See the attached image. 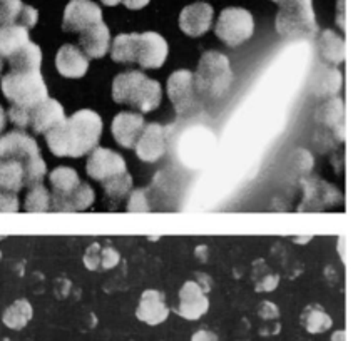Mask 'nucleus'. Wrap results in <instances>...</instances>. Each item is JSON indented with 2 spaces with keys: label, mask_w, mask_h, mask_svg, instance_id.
<instances>
[{
  "label": "nucleus",
  "mask_w": 363,
  "mask_h": 341,
  "mask_svg": "<svg viewBox=\"0 0 363 341\" xmlns=\"http://www.w3.org/2000/svg\"><path fill=\"white\" fill-rule=\"evenodd\" d=\"M101 134L102 119L99 114L91 109H82L45 133V141L54 156L76 159L96 149Z\"/></svg>",
  "instance_id": "1"
},
{
  "label": "nucleus",
  "mask_w": 363,
  "mask_h": 341,
  "mask_svg": "<svg viewBox=\"0 0 363 341\" xmlns=\"http://www.w3.org/2000/svg\"><path fill=\"white\" fill-rule=\"evenodd\" d=\"M113 99L139 112H151L160 107L162 99L161 84L139 71H128L116 76Z\"/></svg>",
  "instance_id": "2"
},
{
  "label": "nucleus",
  "mask_w": 363,
  "mask_h": 341,
  "mask_svg": "<svg viewBox=\"0 0 363 341\" xmlns=\"http://www.w3.org/2000/svg\"><path fill=\"white\" fill-rule=\"evenodd\" d=\"M194 76V87L199 96L218 99L230 89L233 82L231 62L225 54L208 50L201 55Z\"/></svg>",
  "instance_id": "3"
},
{
  "label": "nucleus",
  "mask_w": 363,
  "mask_h": 341,
  "mask_svg": "<svg viewBox=\"0 0 363 341\" xmlns=\"http://www.w3.org/2000/svg\"><path fill=\"white\" fill-rule=\"evenodd\" d=\"M277 32L286 39H311L318 34L311 0H278Z\"/></svg>",
  "instance_id": "4"
},
{
  "label": "nucleus",
  "mask_w": 363,
  "mask_h": 341,
  "mask_svg": "<svg viewBox=\"0 0 363 341\" xmlns=\"http://www.w3.org/2000/svg\"><path fill=\"white\" fill-rule=\"evenodd\" d=\"M2 91L12 106L29 111L49 97L40 71H11L2 77Z\"/></svg>",
  "instance_id": "5"
},
{
  "label": "nucleus",
  "mask_w": 363,
  "mask_h": 341,
  "mask_svg": "<svg viewBox=\"0 0 363 341\" xmlns=\"http://www.w3.org/2000/svg\"><path fill=\"white\" fill-rule=\"evenodd\" d=\"M0 157H12L26 162L30 169L39 172L40 176L48 174V166L40 156L35 139L26 134L22 129L11 130L0 138Z\"/></svg>",
  "instance_id": "6"
},
{
  "label": "nucleus",
  "mask_w": 363,
  "mask_h": 341,
  "mask_svg": "<svg viewBox=\"0 0 363 341\" xmlns=\"http://www.w3.org/2000/svg\"><path fill=\"white\" fill-rule=\"evenodd\" d=\"M216 37L230 47L250 40L255 32V18L246 9L228 7L220 13L215 26Z\"/></svg>",
  "instance_id": "7"
},
{
  "label": "nucleus",
  "mask_w": 363,
  "mask_h": 341,
  "mask_svg": "<svg viewBox=\"0 0 363 341\" xmlns=\"http://www.w3.org/2000/svg\"><path fill=\"white\" fill-rule=\"evenodd\" d=\"M167 94L179 116L189 114L196 109L199 101L196 87H194L193 72L181 69V71L171 74L167 79Z\"/></svg>",
  "instance_id": "8"
},
{
  "label": "nucleus",
  "mask_w": 363,
  "mask_h": 341,
  "mask_svg": "<svg viewBox=\"0 0 363 341\" xmlns=\"http://www.w3.org/2000/svg\"><path fill=\"white\" fill-rule=\"evenodd\" d=\"M167 42L164 37L156 32H144L136 34V47L134 59L143 69H160L166 62Z\"/></svg>",
  "instance_id": "9"
},
{
  "label": "nucleus",
  "mask_w": 363,
  "mask_h": 341,
  "mask_svg": "<svg viewBox=\"0 0 363 341\" xmlns=\"http://www.w3.org/2000/svg\"><path fill=\"white\" fill-rule=\"evenodd\" d=\"M102 22V11L92 0H71L64 11L62 29L81 34L87 27Z\"/></svg>",
  "instance_id": "10"
},
{
  "label": "nucleus",
  "mask_w": 363,
  "mask_h": 341,
  "mask_svg": "<svg viewBox=\"0 0 363 341\" xmlns=\"http://www.w3.org/2000/svg\"><path fill=\"white\" fill-rule=\"evenodd\" d=\"M86 171L92 179L102 183V181L109 179V177L125 172L128 171V166H125L124 157L121 154L111 151V149L97 146L91 151V156L87 159Z\"/></svg>",
  "instance_id": "11"
},
{
  "label": "nucleus",
  "mask_w": 363,
  "mask_h": 341,
  "mask_svg": "<svg viewBox=\"0 0 363 341\" xmlns=\"http://www.w3.org/2000/svg\"><path fill=\"white\" fill-rule=\"evenodd\" d=\"M166 128L161 124L151 123L144 125L141 135L136 142V154L144 162H156L164 156L167 147Z\"/></svg>",
  "instance_id": "12"
},
{
  "label": "nucleus",
  "mask_w": 363,
  "mask_h": 341,
  "mask_svg": "<svg viewBox=\"0 0 363 341\" xmlns=\"http://www.w3.org/2000/svg\"><path fill=\"white\" fill-rule=\"evenodd\" d=\"M209 310V300L204 289L196 281H188L183 284L179 291V305L176 313L184 320H199Z\"/></svg>",
  "instance_id": "13"
},
{
  "label": "nucleus",
  "mask_w": 363,
  "mask_h": 341,
  "mask_svg": "<svg viewBox=\"0 0 363 341\" xmlns=\"http://www.w3.org/2000/svg\"><path fill=\"white\" fill-rule=\"evenodd\" d=\"M213 7L206 2H196L184 7L179 16V27L186 35L201 37L211 29Z\"/></svg>",
  "instance_id": "14"
},
{
  "label": "nucleus",
  "mask_w": 363,
  "mask_h": 341,
  "mask_svg": "<svg viewBox=\"0 0 363 341\" xmlns=\"http://www.w3.org/2000/svg\"><path fill=\"white\" fill-rule=\"evenodd\" d=\"M167 316H169V308L166 305L164 293L157 289H146L136 310L138 320L149 326H156L164 323Z\"/></svg>",
  "instance_id": "15"
},
{
  "label": "nucleus",
  "mask_w": 363,
  "mask_h": 341,
  "mask_svg": "<svg viewBox=\"0 0 363 341\" xmlns=\"http://www.w3.org/2000/svg\"><path fill=\"white\" fill-rule=\"evenodd\" d=\"M55 67L60 76L67 79H81L89 69V57L72 44H64L55 55Z\"/></svg>",
  "instance_id": "16"
},
{
  "label": "nucleus",
  "mask_w": 363,
  "mask_h": 341,
  "mask_svg": "<svg viewBox=\"0 0 363 341\" xmlns=\"http://www.w3.org/2000/svg\"><path fill=\"white\" fill-rule=\"evenodd\" d=\"M144 125V118L138 112H119L113 121V135L121 146L131 149L136 146Z\"/></svg>",
  "instance_id": "17"
},
{
  "label": "nucleus",
  "mask_w": 363,
  "mask_h": 341,
  "mask_svg": "<svg viewBox=\"0 0 363 341\" xmlns=\"http://www.w3.org/2000/svg\"><path fill=\"white\" fill-rule=\"evenodd\" d=\"M79 44L82 52L91 59H101L111 49V32L104 22L87 27L79 34Z\"/></svg>",
  "instance_id": "18"
},
{
  "label": "nucleus",
  "mask_w": 363,
  "mask_h": 341,
  "mask_svg": "<svg viewBox=\"0 0 363 341\" xmlns=\"http://www.w3.org/2000/svg\"><path fill=\"white\" fill-rule=\"evenodd\" d=\"M66 119L64 107L55 99L48 97L30 111V128L37 134H45Z\"/></svg>",
  "instance_id": "19"
},
{
  "label": "nucleus",
  "mask_w": 363,
  "mask_h": 341,
  "mask_svg": "<svg viewBox=\"0 0 363 341\" xmlns=\"http://www.w3.org/2000/svg\"><path fill=\"white\" fill-rule=\"evenodd\" d=\"M39 12L26 6L22 0H0V26H22L32 29L37 24Z\"/></svg>",
  "instance_id": "20"
},
{
  "label": "nucleus",
  "mask_w": 363,
  "mask_h": 341,
  "mask_svg": "<svg viewBox=\"0 0 363 341\" xmlns=\"http://www.w3.org/2000/svg\"><path fill=\"white\" fill-rule=\"evenodd\" d=\"M94 189L91 188L87 183H82L77 186L76 189L71 191V193L62 196V198H50L52 199V209L54 211H67V213H76V211H84L94 203Z\"/></svg>",
  "instance_id": "21"
},
{
  "label": "nucleus",
  "mask_w": 363,
  "mask_h": 341,
  "mask_svg": "<svg viewBox=\"0 0 363 341\" xmlns=\"http://www.w3.org/2000/svg\"><path fill=\"white\" fill-rule=\"evenodd\" d=\"M29 29L22 26H0V59L9 60L29 44Z\"/></svg>",
  "instance_id": "22"
},
{
  "label": "nucleus",
  "mask_w": 363,
  "mask_h": 341,
  "mask_svg": "<svg viewBox=\"0 0 363 341\" xmlns=\"http://www.w3.org/2000/svg\"><path fill=\"white\" fill-rule=\"evenodd\" d=\"M318 50L328 65H338L345 59V40L333 30H323L318 35Z\"/></svg>",
  "instance_id": "23"
},
{
  "label": "nucleus",
  "mask_w": 363,
  "mask_h": 341,
  "mask_svg": "<svg viewBox=\"0 0 363 341\" xmlns=\"http://www.w3.org/2000/svg\"><path fill=\"white\" fill-rule=\"evenodd\" d=\"M340 87H342V74L335 67H330L328 64L322 65V69H318L311 79V91L315 96H333L340 91Z\"/></svg>",
  "instance_id": "24"
},
{
  "label": "nucleus",
  "mask_w": 363,
  "mask_h": 341,
  "mask_svg": "<svg viewBox=\"0 0 363 341\" xmlns=\"http://www.w3.org/2000/svg\"><path fill=\"white\" fill-rule=\"evenodd\" d=\"M50 184H52V194L50 198H62L77 188L82 183L77 171L67 166H59L49 174Z\"/></svg>",
  "instance_id": "25"
},
{
  "label": "nucleus",
  "mask_w": 363,
  "mask_h": 341,
  "mask_svg": "<svg viewBox=\"0 0 363 341\" xmlns=\"http://www.w3.org/2000/svg\"><path fill=\"white\" fill-rule=\"evenodd\" d=\"M300 323L311 335L325 333L332 328L333 321L327 311L320 305H308L301 311Z\"/></svg>",
  "instance_id": "26"
},
{
  "label": "nucleus",
  "mask_w": 363,
  "mask_h": 341,
  "mask_svg": "<svg viewBox=\"0 0 363 341\" xmlns=\"http://www.w3.org/2000/svg\"><path fill=\"white\" fill-rule=\"evenodd\" d=\"M119 261V253L114 247H102L101 245H92L84 255V263L89 269H109L114 268Z\"/></svg>",
  "instance_id": "27"
},
{
  "label": "nucleus",
  "mask_w": 363,
  "mask_h": 341,
  "mask_svg": "<svg viewBox=\"0 0 363 341\" xmlns=\"http://www.w3.org/2000/svg\"><path fill=\"white\" fill-rule=\"evenodd\" d=\"M11 71L26 72V71H40L42 52L40 47L34 42H29L24 49L18 50L12 59H9Z\"/></svg>",
  "instance_id": "28"
},
{
  "label": "nucleus",
  "mask_w": 363,
  "mask_h": 341,
  "mask_svg": "<svg viewBox=\"0 0 363 341\" xmlns=\"http://www.w3.org/2000/svg\"><path fill=\"white\" fill-rule=\"evenodd\" d=\"M32 315H34V311H32L30 303L27 300H17L13 301L6 311H4L2 321L7 328L18 331V330H24L26 326L29 325V321L32 320Z\"/></svg>",
  "instance_id": "29"
},
{
  "label": "nucleus",
  "mask_w": 363,
  "mask_h": 341,
  "mask_svg": "<svg viewBox=\"0 0 363 341\" xmlns=\"http://www.w3.org/2000/svg\"><path fill=\"white\" fill-rule=\"evenodd\" d=\"M134 47H136V34H119L111 45V57L119 64H136Z\"/></svg>",
  "instance_id": "30"
},
{
  "label": "nucleus",
  "mask_w": 363,
  "mask_h": 341,
  "mask_svg": "<svg viewBox=\"0 0 363 341\" xmlns=\"http://www.w3.org/2000/svg\"><path fill=\"white\" fill-rule=\"evenodd\" d=\"M50 209H52V199H50L48 188L42 183L29 188V193L26 196V211L48 213Z\"/></svg>",
  "instance_id": "31"
},
{
  "label": "nucleus",
  "mask_w": 363,
  "mask_h": 341,
  "mask_svg": "<svg viewBox=\"0 0 363 341\" xmlns=\"http://www.w3.org/2000/svg\"><path fill=\"white\" fill-rule=\"evenodd\" d=\"M102 188H104L111 199H123L133 188V177L128 171L121 172V174H116L113 177H109V179L102 181Z\"/></svg>",
  "instance_id": "32"
},
{
  "label": "nucleus",
  "mask_w": 363,
  "mask_h": 341,
  "mask_svg": "<svg viewBox=\"0 0 363 341\" xmlns=\"http://www.w3.org/2000/svg\"><path fill=\"white\" fill-rule=\"evenodd\" d=\"M316 123H322L327 125H335L337 124L342 125L343 124V102L340 99H332L328 102H325L323 106H320L315 112Z\"/></svg>",
  "instance_id": "33"
},
{
  "label": "nucleus",
  "mask_w": 363,
  "mask_h": 341,
  "mask_svg": "<svg viewBox=\"0 0 363 341\" xmlns=\"http://www.w3.org/2000/svg\"><path fill=\"white\" fill-rule=\"evenodd\" d=\"M255 278H256V289L258 291H273L274 288L278 286V276L273 274L272 271L268 269V266L263 263V261H258L255 268Z\"/></svg>",
  "instance_id": "34"
},
{
  "label": "nucleus",
  "mask_w": 363,
  "mask_h": 341,
  "mask_svg": "<svg viewBox=\"0 0 363 341\" xmlns=\"http://www.w3.org/2000/svg\"><path fill=\"white\" fill-rule=\"evenodd\" d=\"M7 118L11 119V123L13 125H17L18 129H26L30 125V111L24 109V107L11 106Z\"/></svg>",
  "instance_id": "35"
},
{
  "label": "nucleus",
  "mask_w": 363,
  "mask_h": 341,
  "mask_svg": "<svg viewBox=\"0 0 363 341\" xmlns=\"http://www.w3.org/2000/svg\"><path fill=\"white\" fill-rule=\"evenodd\" d=\"M17 211H18L17 193L0 189V213H17Z\"/></svg>",
  "instance_id": "36"
},
{
  "label": "nucleus",
  "mask_w": 363,
  "mask_h": 341,
  "mask_svg": "<svg viewBox=\"0 0 363 341\" xmlns=\"http://www.w3.org/2000/svg\"><path fill=\"white\" fill-rule=\"evenodd\" d=\"M128 209L129 211H138V213H144L149 209V204H147V199L146 196H144V189H136L131 193V199H129V204H128Z\"/></svg>",
  "instance_id": "37"
},
{
  "label": "nucleus",
  "mask_w": 363,
  "mask_h": 341,
  "mask_svg": "<svg viewBox=\"0 0 363 341\" xmlns=\"http://www.w3.org/2000/svg\"><path fill=\"white\" fill-rule=\"evenodd\" d=\"M258 316L262 318L263 321H278V318H280V310H278L274 303L263 301L258 308Z\"/></svg>",
  "instance_id": "38"
},
{
  "label": "nucleus",
  "mask_w": 363,
  "mask_h": 341,
  "mask_svg": "<svg viewBox=\"0 0 363 341\" xmlns=\"http://www.w3.org/2000/svg\"><path fill=\"white\" fill-rule=\"evenodd\" d=\"M280 330H281V326L278 321H264V325L259 326V335L273 336V335L280 333Z\"/></svg>",
  "instance_id": "39"
},
{
  "label": "nucleus",
  "mask_w": 363,
  "mask_h": 341,
  "mask_svg": "<svg viewBox=\"0 0 363 341\" xmlns=\"http://www.w3.org/2000/svg\"><path fill=\"white\" fill-rule=\"evenodd\" d=\"M191 341H220V338H218V335L213 333V331L199 330V331H196V333L193 335V338H191Z\"/></svg>",
  "instance_id": "40"
},
{
  "label": "nucleus",
  "mask_w": 363,
  "mask_h": 341,
  "mask_svg": "<svg viewBox=\"0 0 363 341\" xmlns=\"http://www.w3.org/2000/svg\"><path fill=\"white\" fill-rule=\"evenodd\" d=\"M125 7L131 9V11H139V9L146 7L151 0H121Z\"/></svg>",
  "instance_id": "41"
},
{
  "label": "nucleus",
  "mask_w": 363,
  "mask_h": 341,
  "mask_svg": "<svg viewBox=\"0 0 363 341\" xmlns=\"http://www.w3.org/2000/svg\"><path fill=\"white\" fill-rule=\"evenodd\" d=\"M196 276L199 278L196 283L204 289V293H208L209 289H211V281H209V278L206 276V274H196Z\"/></svg>",
  "instance_id": "42"
},
{
  "label": "nucleus",
  "mask_w": 363,
  "mask_h": 341,
  "mask_svg": "<svg viewBox=\"0 0 363 341\" xmlns=\"http://www.w3.org/2000/svg\"><path fill=\"white\" fill-rule=\"evenodd\" d=\"M6 123H7L6 111H4V109H2V106H0V133H2V130L6 129Z\"/></svg>",
  "instance_id": "43"
},
{
  "label": "nucleus",
  "mask_w": 363,
  "mask_h": 341,
  "mask_svg": "<svg viewBox=\"0 0 363 341\" xmlns=\"http://www.w3.org/2000/svg\"><path fill=\"white\" fill-rule=\"evenodd\" d=\"M332 341H345V331H343V330L335 331L333 336H332Z\"/></svg>",
  "instance_id": "44"
},
{
  "label": "nucleus",
  "mask_w": 363,
  "mask_h": 341,
  "mask_svg": "<svg viewBox=\"0 0 363 341\" xmlns=\"http://www.w3.org/2000/svg\"><path fill=\"white\" fill-rule=\"evenodd\" d=\"M102 4H104V6H109V7H114V6H118V4L121 2V0H101Z\"/></svg>",
  "instance_id": "45"
},
{
  "label": "nucleus",
  "mask_w": 363,
  "mask_h": 341,
  "mask_svg": "<svg viewBox=\"0 0 363 341\" xmlns=\"http://www.w3.org/2000/svg\"><path fill=\"white\" fill-rule=\"evenodd\" d=\"M2 69H4V60L0 59V72H2Z\"/></svg>",
  "instance_id": "46"
},
{
  "label": "nucleus",
  "mask_w": 363,
  "mask_h": 341,
  "mask_svg": "<svg viewBox=\"0 0 363 341\" xmlns=\"http://www.w3.org/2000/svg\"><path fill=\"white\" fill-rule=\"evenodd\" d=\"M2 341H11V340H7V338H4V340H2Z\"/></svg>",
  "instance_id": "47"
},
{
  "label": "nucleus",
  "mask_w": 363,
  "mask_h": 341,
  "mask_svg": "<svg viewBox=\"0 0 363 341\" xmlns=\"http://www.w3.org/2000/svg\"><path fill=\"white\" fill-rule=\"evenodd\" d=\"M236 341H246V340H236Z\"/></svg>",
  "instance_id": "48"
},
{
  "label": "nucleus",
  "mask_w": 363,
  "mask_h": 341,
  "mask_svg": "<svg viewBox=\"0 0 363 341\" xmlns=\"http://www.w3.org/2000/svg\"><path fill=\"white\" fill-rule=\"evenodd\" d=\"M273 2H278V0H273Z\"/></svg>",
  "instance_id": "49"
}]
</instances>
